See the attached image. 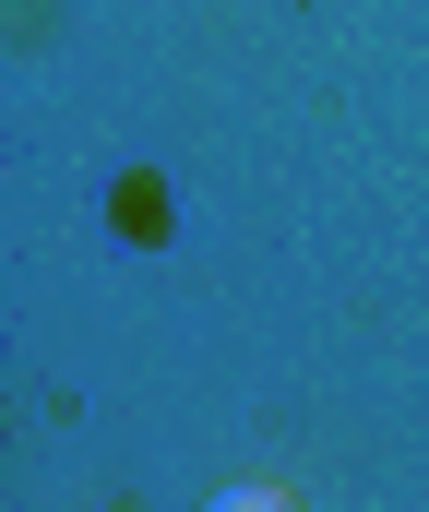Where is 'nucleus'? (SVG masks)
<instances>
[{
    "mask_svg": "<svg viewBox=\"0 0 429 512\" xmlns=\"http://www.w3.org/2000/svg\"><path fill=\"white\" fill-rule=\"evenodd\" d=\"M203 512H298V501H286L275 477H239V489H215V501H203Z\"/></svg>",
    "mask_w": 429,
    "mask_h": 512,
    "instance_id": "f257e3e1",
    "label": "nucleus"
}]
</instances>
